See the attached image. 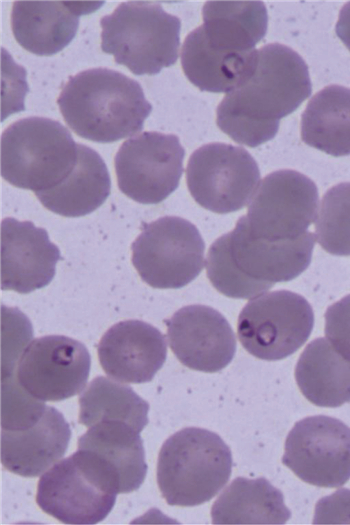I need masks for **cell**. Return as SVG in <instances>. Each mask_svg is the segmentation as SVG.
<instances>
[{"instance_id": "7402d4cb", "label": "cell", "mask_w": 350, "mask_h": 525, "mask_svg": "<svg viewBox=\"0 0 350 525\" xmlns=\"http://www.w3.org/2000/svg\"><path fill=\"white\" fill-rule=\"evenodd\" d=\"M78 449L98 455L116 473L120 493L133 492L142 485L147 464L140 432L127 423L102 420L78 439Z\"/></svg>"}, {"instance_id": "d4e9b609", "label": "cell", "mask_w": 350, "mask_h": 525, "mask_svg": "<svg viewBox=\"0 0 350 525\" xmlns=\"http://www.w3.org/2000/svg\"><path fill=\"white\" fill-rule=\"evenodd\" d=\"M301 139L332 156L350 155V89L329 85L317 92L301 118Z\"/></svg>"}, {"instance_id": "e0dca14e", "label": "cell", "mask_w": 350, "mask_h": 525, "mask_svg": "<svg viewBox=\"0 0 350 525\" xmlns=\"http://www.w3.org/2000/svg\"><path fill=\"white\" fill-rule=\"evenodd\" d=\"M104 372L124 383H146L153 379L167 356L164 335L151 324L125 320L110 327L97 346Z\"/></svg>"}, {"instance_id": "30bf717a", "label": "cell", "mask_w": 350, "mask_h": 525, "mask_svg": "<svg viewBox=\"0 0 350 525\" xmlns=\"http://www.w3.org/2000/svg\"><path fill=\"white\" fill-rule=\"evenodd\" d=\"M186 182L200 206L226 214L242 209L251 201L260 184V171L244 148L210 143L190 156Z\"/></svg>"}, {"instance_id": "3957f363", "label": "cell", "mask_w": 350, "mask_h": 525, "mask_svg": "<svg viewBox=\"0 0 350 525\" xmlns=\"http://www.w3.org/2000/svg\"><path fill=\"white\" fill-rule=\"evenodd\" d=\"M57 104L73 132L99 143L139 132L152 110L137 81L108 68L88 69L69 77Z\"/></svg>"}, {"instance_id": "484cf974", "label": "cell", "mask_w": 350, "mask_h": 525, "mask_svg": "<svg viewBox=\"0 0 350 525\" xmlns=\"http://www.w3.org/2000/svg\"><path fill=\"white\" fill-rule=\"evenodd\" d=\"M79 423L87 427L116 420L141 432L148 423L149 404L134 390L104 376L94 378L79 396Z\"/></svg>"}, {"instance_id": "4fadbf2b", "label": "cell", "mask_w": 350, "mask_h": 525, "mask_svg": "<svg viewBox=\"0 0 350 525\" xmlns=\"http://www.w3.org/2000/svg\"><path fill=\"white\" fill-rule=\"evenodd\" d=\"M282 462L304 482L337 488L350 479V427L316 415L298 421L285 441Z\"/></svg>"}, {"instance_id": "44dd1931", "label": "cell", "mask_w": 350, "mask_h": 525, "mask_svg": "<svg viewBox=\"0 0 350 525\" xmlns=\"http://www.w3.org/2000/svg\"><path fill=\"white\" fill-rule=\"evenodd\" d=\"M110 176L102 157L92 148L78 144L73 170L55 187L36 192L48 210L65 216L80 217L100 207L110 194Z\"/></svg>"}, {"instance_id": "603a6c76", "label": "cell", "mask_w": 350, "mask_h": 525, "mask_svg": "<svg viewBox=\"0 0 350 525\" xmlns=\"http://www.w3.org/2000/svg\"><path fill=\"white\" fill-rule=\"evenodd\" d=\"M295 379L302 394L320 407L350 402V361L326 338H316L301 353Z\"/></svg>"}, {"instance_id": "1f68e13d", "label": "cell", "mask_w": 350, "mask_h": 525, "mask_svg": "<svg viewBox=\"0 0 350 525\" xmlns=\"http://www.w3.org/2000/svg\"><path fill=\"white\" fill-rule=\"evenodd\" d=\"M335 30L339 39L350 51V1L341 8Z\"/></svg>"}, {"instance_id": "2e32d148", "label": "cell", "mask_w": 350, "mask_h": 525, "mask_svg": "<svg viewBox=\"0 0 350 525\" xmlns=\"http://www.w3.org/2000/svg\"><path fill=\"white\" fill-rule=\"evenodd\" d=\"M0 243L2 290L27 294L51 282L61 256L44 228L31 221L3 219Z\"/></svg>"}, {"instance_id": "ba28073f", "label": "cell", "mask_w": 350, "mask_h": 525, "mask_svg": "<svg viewBox=\"0 0 350 525\" xmlns=\"http://www.w3.org/2000/svg\"><path fill=\"white\" fill-rule=\"evenodd\" d=\"M131 250L135 269L153 288L184 287L204 267L205 243L196 226L181 217L144 224Z\"/></svg>"}, {"instance_id": "8fae6325", "label": "cell", "mask_w": 350, "mask_h": 525, "mask_svg": "<svg viewBox=\"0 0 350 525\" xmlns=\"http://www.w3.org/2000/svg\"><path fill=\"white\" fill-rule=\"evenodd\" d=\"M184 155L173 134L145 131L126 140L114 158L120 191L142 204L162 202L179 185Z\"/></svg>"}, {"instance_id": "83f0119b", "label": "cell", "mask_w": 350, "mask_h": 525, "mask_svg": "<svg viewBox=\"0 0 350 525\" xmlns=\"http://www.w3.org/2000/svg\"><path fill=\"white\" fill-rule=\"evenodd\" d=\"M47 405L19 383L16 372L1 377V430H23L36 423Z\"/></svg>"}, {"instance_id": "ffe728a7", "label": "cell", "mask_w": 350, "mask_h": 525, "mask_svg": "<svg viewBox=\"0 0 350 525\" xmlns=\"http://www.w3.org/2000/svg\"><path fill=\"white\" fill-rule=\"evenodd\" d=\"M85 2L15 1L11 28L16 41L27 51L51 56L75 37L79 16L87 13Z\"/></svg>"}, {"instance_id": "f546056e", "label": "cell", "mask_w": 350, "mask_h": 525, "mask_svg": "<svg viewBox=\"0 0 350 525\" xmlns=\"http://www.w3.org/2000/svg\"><path fill=\"white\" fill-rule=\"evenodd\" d=\"M324 317L326 338L350 361V295L329 306Z\"/></svg>"}, {"instance_id": "4316f807", "label": "cell", "mask_w": 350, "mask_h": 525, "mask_svg": "<svg viewBox=\"0 0 350 525\" xmlns=\"http://www.w3.org/2000/svg\"><path fill=\"white\" fill-rule=\"evenodd\" d=\"M315 231L317 242L326 252L350 256V182L337 184L324 194Z\"/></svg>"}, {"instance_id": "9c48e42d", "label": "cell", "mask_w": 350, "mask_h": 525, "mask_svg": "<svg viewBox=\"0 0 350 525\" xmlns=\"http://www.w3.org/2000/svg\"><path fill=\"white\" fill-rule=\"evenodd\" d=\"M314 314L308 301L287 290L251 299L238 317L237 334L251 355L267 361L284 359L309 338Z\"/></svg>"}, {"instance_id": "52a82bcc", "label": "cell", "mask_w": 350, "mask_h": 525, "mask_svg": "<svg viewBox=\"0 0 350 525\" xmlns=\"http://www.w3.org/2000/svg\"><path fill=\"white\" fill-rule=\"evenodd\" d=\"M119 479L95 453L78 449L60 460L38 482L36 502L64 524H97L111 512Z\"/></svg>"}, {"instance_id": "d6986e66", "label": "cell", "mask_w": 350, "mask_h": 525, "mask_svg": "<svg viewBox=\"0 0 350 525\" xmlns=\"http://www.w3.org/2000/svg\"><path fill=\"white\" fill-rule=\"evenodd\" d=\"M71 437L61 412L47 406L42 417L23 430H1V463L8 471L37 477L61 459Z\"/></svg>"}, {"instance_id": "6da1fadb", "label": "cell", "mask_w": 350, "mask_h": 525, "mask_svg": "<svg viewBox=\"0 0 350 525\" xmlns=\"http://www.w3.org/2000/svg\"><path fill=\"white\" fill-rule=\"evenodd\" d=\"M311 91L302 57L283 44H267L257 50L249 78L218 105L217 126L239 144L259 146L274 138L280 119L295 111Z\"/></svg>"}, {"instance_id": "8992f818", "label": "cell", "mask_w": 350, "mask_h": 525, "mask_svg": "<svg viewBox=\"0 0 350 525\" xmlns=\"http://www.w3.org/2000/svg\"><path fill=\"white\" fill-rule=\"evenodd\" d=\"M101 48L135 75H154L178 59L181 21L160 4L128 1L104 16Z\"/></svg>"}, {"instance_id": "7c38bea8", "label": "cell", "mask_w": 350, "mask_h": 525, "mask_svg": "<svg viewBox=\"0 0 350 525\" xmlns=\"http://www.w3.org/2000/svg\"><path fill=\"white\" fill-rule=\"evenodd\" d=\"M318 189L304 174L278 170L259 184L247 211L251 233L268 241L293 240L315 220Z\"/></svg>"}, {"instance_id": "5b68a950", "label": "cell", "mask_w": 350, "mask_h": 525, "mask_svg": "<svg viewBox=\"0 0 350 525\" xmlns=\"http://www.w3.org/2000/svg\"><path fill=\"white\" fill-rule=\"evenodd\" d=\"M0 150L2 178L36 193L68 176L77 161L78 143L60 122L33 116L2 132Z\"/></svg>"}, {"instance_id": "277c9868", "label": "cell", "mask_w": 350, "mask_h": 525, "mask_svg": "<svg viewBox=\"0 0 350 525\" xmlns=\"http://www.w3.org/2000/svg\"><path fill=\"white\" fill-rule=\"evenodd\" d=\"M232 470L230 448L207 429L187 427L162 445L157 483L172 506H196L211 500L228 482Z\"/></svg>"}, {"instance_id": "ac0fdd59", "label": "cell", "mask_w": 350, "mask_h": 525, "mask_svg": "<svg viewBox=\"0 0 350 525\" xmlns=\"http://www.w3.org/2000/svg\"><path fill=\"white\" fill-rule=\"evenodd\" d=\"M202 16L203 24L191 36L224 58L251 54L267 31L268 15L262 1H207Z\"/></svg>"}, {"instance_id": "cb8c5ba5", "label": "cell", "mask_w": 350, "mask_h": 525, "mask_svg": "<svg viewBox=\"0 0 350 525\" xmlns=\"http://www.w3.org/2000/svg\"><path fill=\"white\" fill-rule=\"evenodd\" d=\"M291 517L282 492L265 478L238 477L211 508L213 524H285Z\"/></svg>"}, {"instance_id": "5bb4252c", "label": "cell", "mask_w": 350, "mask_h": 525, "mask_svg": "<svg viewBox=\"0 0 350 525\" xmlns=\"http://www.w3.org/2000/svg\"><path fill=\"white\" fill-rule=\"evenodd\" d=\"M91 357L78 340L63 335L34 339L22 353L16 376L21 386L41 401H61L81 393Z\"/></svg>"}, {"instance_id": "4dcf8cb0", "label": "cell", "mask_w": 350, "mask_h": 525, "mask_svg": "<svg viewBox=\"0 0 350 525\" xmlns=\"http://www.w3.org/2000/svg\"><path fill=\"white\" fill-rule=\"evenodd\" d=\"M313 524H350V489H339L320 499Z\"/></svg>"}, {"instance_id": "9a60e30c", "label": "cell", "mask_w": 350, "mask_h": 525, "mask_svg": "<svg viewBox=\"0 0 350 525\" xmlns=\"http://www.w3.org/2000/svg\"><path fill=\"white\" fill-rule=\"evenodd\" d=\"M169 346L186 367L213 373L225 368L236 351V338L225 317L212 307L188 305L164 321Z\"/></svg>"}, {"instance_id": "f1b7e54d", "label": "cell", "mask_w": 350, "mask_h": 525, "mask_svg": "<svg viewBox=\"0 0 350 525\" xmlns=\"http://www.w3.org/2000/svg\"><path fill=\"white\" fill-rule=\"evenodd\" d=\"M1 332V377H5L16 372L19 359L33 338V329L19 309L2 305Z\"/></svg>"}, {"instance_id": "7a4b0ae2", "label": "cell", "mask_w": 350, "mask_h": 525, "mask_svg": "<svg viewBox=\"0 0 350 525\" xmlns=\"http://www.w3.org/2000/svg\"><path fill=\"white\" fill-rule=\"evenodd\" d=\"M316 237L307 231L299 238L268 241L254 236L246 216L210 246L206 270L211 284L223 295L249 299L277 282H287L307 269Z\"/></svg>"}]
</instances>
